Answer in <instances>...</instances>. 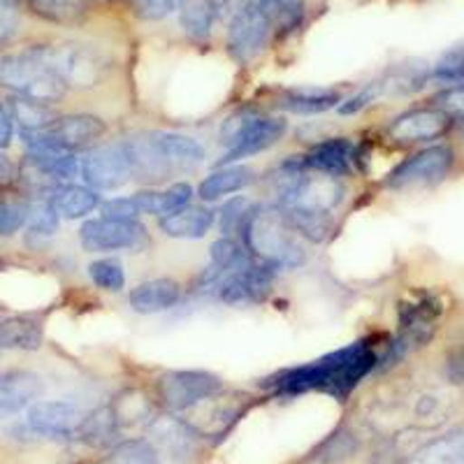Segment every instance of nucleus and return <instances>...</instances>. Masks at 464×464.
Instances as JSON below:
<instances>
[{
	"mask_svg": "<svg viewBox=\"0 0 464 464\" xmlns=\"http://www.w3.org/2000/svg\"><path fill=\"white\" fill-rule=\"evenodd\" d=\"M376 364V355L367 343H353V346L334 351V353L325 355V358L316 360V362L302 364V367H293L275 379H269V388H275L276 392H306V391H327L333 395L343 397L353 391L360 383L362 376L372 372Z\"/></svg>",
	"mask_w": 464,
	"mask_h": 464,
	"instance_id": "f257e3e1",
	"label": "nucleus"
},
{
	"mask_svg": "<svg viewBox=\"0 0 464 464\" xmlns=\"http://www.w3.org/2000/svg\"><path fill=\"white\" fill-rule=\"evenodd\" d=\"M242 232L248 251L272 267H297L304 263V248L281 209L254 207L244 218Z\"/></svg>",
	"mask_w": 464,
	"mask_h": 464,
	"instance_id": "f03ea898",
	"label": "nucleus"
},
{
	"mask_svg": "<svg viewBox=\"0 0 464 464\" xmlns=\"http://www.w3.org/2000/svg\"><path fill=\"white\" fill-rule=\"evenodd\" d=\"M0 86L44 105L61 101L68 91V86L35 56L33 49L0 58Z\"/></svg>",
	"mask_w": 464,
	"mask_h": 464,
	"instance_id": "7ed1b4c3",
	"label": "nucleus"
},
{
	"mask_svg": "<svg viewBox=\"0 0 464 464\" xmlns=\"http://www.w3.org/2000/svg\"><path fill=\"white\" fill-rule=\"evenodd\" d=\"M284 132L285 123L281 119L239 111V114L230 116L221 128V144L227 151L218 160V165L223 168V165L248 159V156H256L265 149L275 147L284 138Z\"/></svg>",
	"mask_w": 464,
	"mask_h": 464,
	"instance_id": "20e7f679",
	"label": "nucleus"
},
{
	"mask_svg": "<svg viewBox=\"0 0 464 464\" xmlns=\"http://www.w3.org/2000/svg\"><path fill=\"white\" fill-rule=\"evenodd\" d=\"M31 49L65 86L89 89L105 77V56L84 44H43Z\"/></svg>",
	"mask_w": 464,
	"mask_h": 464,
	"instance_id": "39448f33",
	"label": "nucleus"
},
{
	"mask_svg": "<svg viewBox=\"0 0 464 464\" xmlns=\"http://www.w3.org/2000/svg\"><path fill=\"white\" fill-rule=\"evenodd\" d=\"M105 121L91 114L56 116L40 130H24L22 138L28 149H52V151H70L95 142L105 132Z\"/></svg>",
	"mask_w": 464,
	"mask_h": 464,
	"instance_id": "423d86ee",
	"label": "nucleus"
},
{
	"mask_svg": "<svg viewBox=\"0 0 464 464\" xmlns=\"http://www.w3.org/2000/svg\"><path fill=\"white\" fill-rule=\"evenodd\" d=\"M221 379L209 372H168L159 379L160 401L174 413L188 411L221 392Z\"/></svg>",
	"mask_w": 464,
	"mask_h": 464,
	"instance_id": "0eeeda50",
	"label": "nucleus"
},
{
	"mask_svg": "<svg viewBox=\"0 0 464 464\" xmlns=\"http://www.w3.org/2000/svg\"><path fill=\"white\" fill-rule=\"evenodd\" d=\"M82 179L95 190H114L121 188L132 174L130 153L126 142L105 144L86 151L82 159Z\"/></svg>",
	"mask_w": 464,
	"mask_h": 464,
	"instance_id": "6e6552de",
	"label": "nucleus"
},
{
	"mask_svg": "<svg viewBox=\"0 0 464 464\" xmlns=\"http://www.w3.org/2000/svg\"><path fill=\"white\" fill-rule=\"evenodd\" d=\"M272 33L267 14L256 3H246L235 12L227 31V52L237 63H251L265 49Z\"/></svg>",
	"mask_w": 464,
	"mask_h": 464,
	"instance_id": "1a4fd4ad",
	"label": "nucleus"
},
{
	"mask_svg": "<svg viewBox=\"0 0 464 464\" xmlns=\"http://www.w3.org/2000/svg\"><path fill=\"white\" fill-rule=\"evenodd\" d=\"M82 246L89 254L105 251H135L147 242V230L138 221H114V218H95L86 221L80 230Z\"/></svg>",
	"mask_w": 464,
	"mask_h": 464,
	"instance_id": "9d476101",
	"label": "nucleus"
},
{
	"mask_svg": "<svg viewBox=\"0 0 464 464\" xmlns=\"http://www.w3.org/2000/svg\"><path fill=\"white\" fill-rule=\"evenodd\" d=\"M450 165H453V151L449 147L439 144V147L422 149L416 156L397 165L388 174L385 184L391 188H411V186L434 184V181L443 179L449 174Z\"/></svg>",
	"mask_w": 464,
	"mask_h": 464,
	"instance_id": "9b49d317",
	"label": "nucleus"
},
{
	"mask_svg": "<svg viewBox=\"0 0 464 464\" xmlns=\"http://www.w3.org/2000/svg\"><path fill=\"white\" fill-rule=\"evenodd\" d=\"M272 265H256L244 256L237 267H232L221 281H218V295L226 304H246V302H260L272 288Z\"/></svg>",
	"mask_w": 464,
	"mask_h": 464,
	"instance_id": "f8f14e48",
	"label": "nucleus"
},
{
	"mask_svg": "<svg viewBox=\"0 0 464 464\" xmlns=\"http://www.w3.org/2000/svg\"><path fill=\"white\" fill-rule=\"evenodd\" d=\"M28 428L44 437H70L80 428V411L70 401H33L26 413Z\"/></svg>",
	"mask_w": 464,
	"mask_h": 464,
	"instance_id": "ddd939ff",
	"label": "nucleus"
},
{
	"mask_svg": "<svg viewBox=\"0 0 464 464\" xmlns=\"http://www.w3.org/2000/svg\"><path fill=\"white\" fill-rule=\"evenodd\" d=\"M449 128V111L432 107V110H413L397 116L388 132L397 142H425L439 138Z\"/></svg>",
	"mask_w": 464,
	"mask_h": 464,
	"instance_id": "4468645a",
	"label": "nucleus"
},
{
	"mask_svg": "<svg viewBox=\"0 0 464 464\" xmlns=\"http://www.w3.org/2000/svg\"><path fill=\"white\" fill-rule=\"evenodd\" d=\"M43 381L33 372H0V420L19 413L43 395Z\"/></svg>",
	"mask_w": 464,
	"mask_h": 464,
	"instance_id": "2eb2a0df",
	"label": "nucleus"
},
{
	"mask_svg": "<svg viewBox=\"0 0 464 464\" xmlns=\"http://www.w3.org/2000/svg\"><path fill=\"white\" fill-rule=\"evenodd\" d=\"M181 295V288L177 281L172 279H153L147 281V284H140L130 290V306L132 312L144 314H159V312H168L177 304Z\"/></svg>",
	"mask_w": 464,
	"mask_h": 464,
	"instance_id": "dca6fc26",
	"label": "nucleus"
},
{
	"mask_svg": "<svg viewBox=\"0 0 464 464\" xmlns=\"http://www.w3.org/2000/svg\"><path fill=\"white\" fill-rule=\"evenodd\" d=\"M351 156H353V144L348 142L346 138H334L316 144L304 159H300V163L302 168L312 169V172L342 177V174L348 172Z\"/></svg>",
	"mask_w": 464,
	"mask_h": 464,
	"instance_id": "f3484780",
	"label": "nucleus"
},
{
	"mask_svg": "<svg viewBox=\"0 0 464 464\" xmlns=\"http://www.w3.org/2000/svg\"><path fill=\"white\" fill-rule=\"evenodd\" d=\"M214 226V211L205 207H181L168 217H160L159 227L174 239H200Z\"/></svg>",
	"mask_w": 464,
	"mask_h": 464,
	"instance_id": "a211bd4d",
	"label": "nucleus"
},
{
	"mask_svg": "<svg viewBox=\"0 0 464 464\" xmlns=\"http://www.w3.org/2000/svg\"><path fill=\"white\" fill-rule=\"evenodd\" d=\"M43 343V325L31 316H0V348L35 351Z\"/></svg>",
	"mask_w": 464,
	"mask_h": 464,
	"instance_id": "6ab92c4d",
	"label": "nucleus"
},
{
	"mask_svg": "<svg viewBox=\"0 0 464 464\" xmlns=\"http://www.w3.org/2000/svg\"><path fill=\"white\" fill-rule=\"evenodd\" d=\"M251 181H254V169L244 168V165H232V168H223L205 177L198 188V196L207 202L218 200V198L246 188Z\"/></svg>",
	"mask_w": 464,
	"mask_h": 464,
	"instance_id": "aec40b11",
	"label": "nucleus"
},
{
	"mask_svg": "<svg viewBox=\"0 0 464 464\" xmlns=\"http://www.w3.org/2000/svg\"><path fill=\"white\" fill-rule=\"evenodd\" d=\"M179 19L186 35L196 43H202L211 35V28L218 19L214 0H179Z\"/></svg>",
	"mask_w": 464,
	"mask_h": 464,
	"instance_id": "412c9836",
	"label": "nucleus"
},
{
	"mask_svg": "<svg viewBox=\"0 0 464 464\" xmlns=\"http://www.w3.org/2000/svg\"><path fill=\"white\" fill-rule=\"evenodd\" d=\"M52 205L56 207L58 217L63 218H82L98 207V196L93 188L84 186H56L52 190Z\"/></svg>",
	"mask_w": 464,
	"mask_h": 464,
	"instance_id": "4be33fe9",
	"label": "nucleus"
},
{
	"mask_svg": "<svg viewBox=\"0 0 464 464\" xmlns=\"http://www.w3.org/2000/svg\"><path fill=\"white\" fill-rule=\"evenodd\" d=\"M119 420H116L114 406H101L84 418L77 428V437L89 446H107L119 434Z\"/></svg>",
	"mask_w": 464,
	"mask_h": 464,
	"instance_id": "5701e85b",
	"label": "nucleus"
},
{
	"mask_svg": "<svg viewBox=\"0 0 464 464\" xmlns=\"http://www.w3.org/2000/svg\"><path fill=\"white\" fill-rule=\"evenodd\" d=\"M193 188L188 184H172L168 190H159V193H138V205L142 214H151V217H168L172 211L181 209L188 205Z\"/></svg>",
	"mask_w": 464,
	"mask_h": 464,
	"instance_id": "b1692460",
	"label": "nucleus"
},
{
	"mask_svg": "<svg viewBox=\"0 0 464 464\" xmlns=\"http://www.w3.org/2000/svg\"><path fill=\"white\" fill-rule=\"evenodd\" d=\"M281 211H284L288 226L293 227L297 235L309 239V242H325L334 227L333 214H330V211H306V209H281Z\"/></svg>",
	"mask_w": 464,
	"mask_h": 464,
	"instance_id": "393cba45",
	"label": "nucleus"
},
{
	"mask_svg": "<svg viewBox=\"0 0 464 464\" xmlns=\"http://www.w3.org/2000/svg\"><path fill=\"white\" fill-rule=\"evenodd\" d=\"M339 102V95L334 91L323 89H295L285 93L284 101L279 102L284 110L295 111V114H318Z\"/></svg>",
	"mask_w": 464,
	"mask_h": 464,
	"instance_id": "a878e982",
	"label": "nucleus"
},
{
	"mask_svg": "<svg viewBox=\"0 0 464 464\" xmlns=\"http://www.w3.org/2000/svg\"><path fill=\"white\" fill-rule=\"evenodd\" d=\"M26 3L35 14H40L47 22L63 24V26L80 24L86 16L84 0H26Z\"/></svg>",
	"mask_w": 464,
	"mask_h": 464,
	"instance_id": "bb28decb",
	"label": "nucleus"
},
{
	"mask_svg": "<svg viewBox=\"0 0 464 464\" xmlns=\"http://www.w3.org/2000/svg\"><path fill=\"white\" fill-rule=\"evenodd\" d=\"M209 256H211V263L209 267H207L205 275H202V284H214V285H217V281H221L232 267H237L239 260L244 258L242 248L227 237L211 244Z\"/></svg>",
	"mask_w": 464,
	"mask_h": 464,
	"instance_id": "cd10ccee",
	"label": "nucleus"
},
{
	"mask_svg": "<svg viewBox=\"0 0 464 464\" xmlns=\"http://www.w3.org/2000/svg\"><path fill=\"white\" fill-rule=\"evenodd\" d=\"M413 464H464V434H450L430 443L416 455Z\"/></svg>",
	"mask_w": 464,
	"mask_h": 464,
	"instance_id": "c85d7f7f",
	"label": "nucleus"
},
{
	"mask_svg": "<svg viewBox=\"0 0 464 464\" xmlns=\"http://www.w3.org/2000/svg\"><path fill=\"white\" fill-rule=\"evenodd\" d=\"M10 116L12 121H16L22 126V132L40 130V128H44L47 123H52L53 119H56V114L49 110V105L37 101H28V98H22V95L10 102Z\"/></svg>",
	"mask_w": 464,
	"mask_h": 464,
	"instance_id": "c756f323",
	"label": "nucleus"
},
{
	"mask_svg": "<svg viewBox=\"0 0 464 464\" xmlns=\"http://www.w3.org/2000/svg\"><path fill=\"white\" fill-rule=\"evenodd\" d=\"M256 5L267 14L269 24L281 31H293L304 19V0H258Z\"/></svg>",
	"mask_w": 464,
	"mask_h": 464,
	"instance_id": "7c9ffc66",
	"label": "nucleus"
},
{
	"mask_svg": "<svg viewBox=\"0 0 464 464\" xmlns=\"http://www.w3.org/2000/svg\"><path fill=\"white\" fill-rule=\"evenodd\" d=\"M102 464H159V450L147 439H128L119 443Z\"/></svg>",
	"mask_w": 464,
	"mask_h": 464,
	"instance_id": "2f4dec72",
	"label": "nucleus"
},
{
	"mask_svg": "<svg viewBox=\"0 0 464 464\" xmlns=\"http://www.w3.org/2000/svg\"><path fill=\"white\" fill-rule=\"evenodd\" d=\"M28 200L12 190H0V237H10L26 223Z\"/></svg>",
	"mask_w": 464,
	"mask_h": 464,
	"instance_id": "473e14b6",
	"label": "nucleus"
},
{
	"mask_svg": "<svg viewBox=\"0 0 464 464\" xmlns=\"http://www.w3.org/2000/svg\"><path fill=\"white\" fill-rule=\"evenodd\" d=\"M26 226L33 235H40V237H49L53 235L58 227V211L52 205V198L37 196L35 200L28 202V217Z\"/></svg>",
	"mask_w": 464,
	"mask_h": 464,
	"instance_id": "72a5a7b5",
	"label": "nucleus"
},
{
	"mask_svg": "<svg viewBox=\"0 0 464 464\" xmlns=\"http://www.w3.org/2000/svg\"><path fill=\"white\" fill-rule=\"evenodd\" d=\"M89 275L98 288L110 290V293H119L126 285L123 267L116 260H95V263H91Z\"/></svg>",
	"mask_w": 464,
	"mask_h": 464,
	"instance_id": "f704fd0d",
	"label": "nucleus"
},
{
	"mask_svg": "<svg viewBox=\"0 0 464 464\" xmlns=\"http://www.w3.org/2000/svg\"><path fill=\"white\" fill-rule=\"evenodd\" d=\"M22 22L19 0H0V44L10 43Z\"/></svg>",
	"mask_w": 464,
	"mask_h": 464,
	"instance_id": "c9c22d12",
	"label": "nucleus"
},
{
	"mask_svg": "<svg viewBox=\"0 0 464 464\" xmlns=\"http://www.w3.org/2000/svg\"><path fill=\"white\" fill-rule=\"evenodd\" d=\"M142 211H140L138 198H116L102 205V218H114V221H135Z\"/></svg>",
	"mask_w": 464,
	"mask_h": 464,
	"instance_id": "e433bc0d",
	"label": "nucleus"
},
{
	"mask_svg": "<svg viewBox=\"0 0 464 464\" xmlns=\"http://www.w3.org/2000/svg\"><path fill=\"white\" fill-rule=\"evenodd\" d=\"M248 211L251 209H248V202L244 200V198H235V200L227 202V205L221 209V230L232 232V230H237V227H242Z\"/></svg>",
	"mask_w": 464,
	"mask_h": 464,
	"instance_id": "4c0bfd02",
	"label": "nucleus"
},
{
	"mask_svg": "<svg viewBox=\"0 0 464 464\" xmlns=\"http://www.w3.org/2000/svg\"><path fill=\"white\" fill-rule=\"evenodd\" d=\"M142 19H165L179 7V0H132Z\"/></svg>",
	"mask_w": 464,
	"mask_h": 464,
	"instance_id": "58836bf2",
	"label": "nucleus"
},
{
	"mask_svg": "<svg viewBox=\"0 0 464 464\" xmlns=\"http://www.w3.org/2000/svg\"><path fill=\"white\" fill-rule=\"evenodd\" d=\"M381 93H383V84H370L367 89L360 91L358 95L348 98V101L339 107V114H346V116L358 114L360 110H364L367 105H372V102H374Z\"/></svg>",
	"mask_w": 464,
	"mask_h": 464,
	"instance_id": "ea45409f",
	"label": "nucleus"
},
{
	"mask_svg": "<svg viewBox=\"0 0 464 464\" xmlns=\"http://www.w3.org/2000/svg\"><path fill=\"white\" fill-rule=\"evenodd\" d=\"M439 110L443 111H455V114H464V84L453 86V89L443 91L434 98Z\"/></svg>",
	"mask_w": 464,
	"mask_h": 464,
	"instance_id": "a19ab883",
	"label": "nucleus"
},
{
	"mask_svg": "<svg viewBox=\"0 0 464 464\" xmlns=\"http://www.w3.org/2000/svg\"><path fill=\"white\" fill-rule=\"evenodd\" d=\"M12 142V116L0 102V149H5Z\"/></svg>",
	"mask_w": 464,
	"mask_h": 464,
	"instance_id": "79ce46f5",
	"label": "nucleus"
},
{
	"mask_svg": "<svg viewBox=\"0 0 464 464\" xmlns=\"http://www.w3.org/2000/svg\"><path fill=\"white\" fill-rule=\"evenodd\" d=\"M16 179V168L5 153H0V186H7Z\"/></svg>",
	"mask_w": 464,
	"mask_h": 464,
	"instance_id": "37998d69",
	"label": "nucleus"
},
{
	"mask_svg": "<svg viewBox=\"0 0 464 464\" xmlns=\"http://www.w3.org/2000/svg\"><path fill=\"white\" fill-rule=\"evenodd\" d=\"M449 374L455 383H462L464 381V353H458L449 362Z\"/></svg>",
	"mask_w": 464,
	"mask_h": 464,
	"instance_id": "c03bdc74",
	"label": "nucleus"
},
{
	"mask_svg": "<svg viewBox=\"0 0 464 464\" xmlns=\"http://www.w3.org/2000/svg\"><path fill=\"white\" fill-rule=\"evenodd\" d=\"M462 119H459V130H462V138H464V114H459Z\"/></svg>",
	"mask_w": 464,
	"mask_h": 464,
	"instance_id": "a18cd8bd",
	"label": "nucleus"
},
{
	"mask_svg": "<svg viewBox=\"0 0 464 464\" xmlns=\"http://www.w3.org/2000/svg\"><path fill=\"white\" fill-rule=\"evenodd\" d=\"M256 3H258V0H256Z\"/></svg>",
	"mask_w": 464,
	"mask_h": 464,
	"instance_id": "49530a36",
	"label": "nucleus"
}]
</instances>
